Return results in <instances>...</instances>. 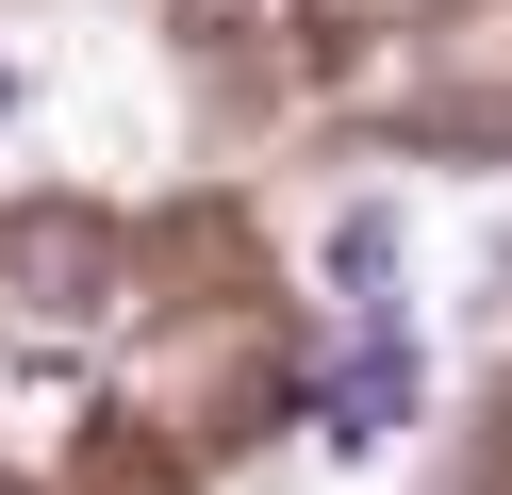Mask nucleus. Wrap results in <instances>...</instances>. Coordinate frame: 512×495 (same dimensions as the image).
<instances>
[{"label":"nucleus","instance_id":"obj_2","mask_svg":"<svg viewBox=\"0 0 512 495\" xmlns=\"http://www.w3.org/2000/svg\"><path fill=\"white\" fill-rule=\"evenodd\" d=\"M314 413H331V446H380V429L413 413V347H397V330H364V347L331 363V396H314Z\"/></svg>","mask_w":512,"mask_h":495},{"label":"nucleus","instance_id":"obj_4","mask_svg":"<svg viewBox=\"0 0 512 495\" xmlns=\"http://www.w3.org/2000/svg\"><path fill=\"white\" fill-rule=\"evenodd\" d=\"M0 99H17V83H0Z\"/></svg>","mask_w":512,"mask_h":495},{"label":"nucleus","instance_id":"obj_3","mask_svg":"<svg viewBox=\"0 0 512 495\" xmlns=\"http://www.w3.org/2000/svg\"><path fill=\"white\" fill-rule=\"evenodd\" d=\"M331 281L380 314V281H397V215H331Z\"/></svg>","mask_w":512,"mask_h":495},{"label":"nucleus","instance_id":"obj_1","mask_svg":"<svg viewBox=\"0 0 512 495\" xmlns=\"http://www.w3.org/2000/svg\"><path fill=\"white\" fill-rule=\"evenodd\" d=\"M0 281H17V314H34V330H100V314H116V231L50 198V215L0 231Z\"/></svg>","mask_w":512,"mask_h":495}]
</instances>
